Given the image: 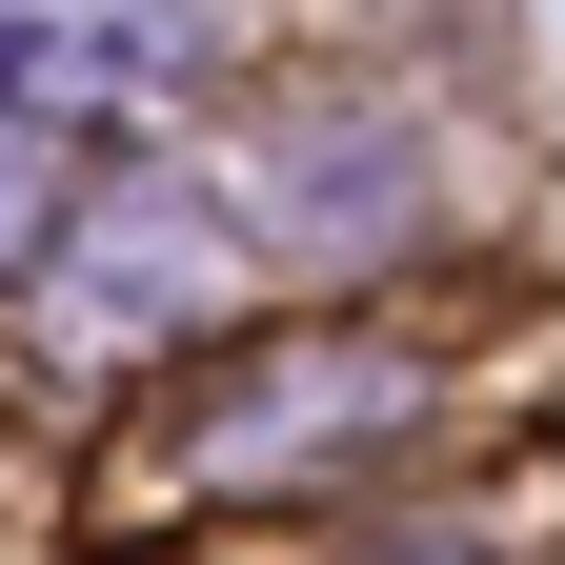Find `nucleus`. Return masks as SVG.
<instances>
[{"mask_svg": "<svg viewBox=\"0 0 565 565\" xmlns=\"http://www.w3.org/2000/svg\"><path fill=\"white\" fill-rule=\"evenodd\" d=\"M182 41V0H0V121L21 102H121Z\"/></svg>", "mask_w": 565, "mask_h": 565, "instance_id": "nucleus-1", "label": "nucleus"}, {"mask_svg": "<svg viewBox=\"0 0 565 565\" xmlns=\"http://www.w3.org/2000/svg\"><path fill=\"white\" fill-rule=\"evenodd\" d=\"M223 303V263H202V202H102V243H82V343H162Z\"/></svg>", "mask_w": 565, "mask_h": 565, "instance_id": "nucleus-2", "label": "nucleus"}, {"mask_svg": "<svg viewBox=\"0 0 565 565\" xmlns=\"http://www.w3.org/2000/svg\"><path fill=\"white\" fill-rule=\"evenodd\" d=\"M404 182H424L404 141H323V162H282V223H384Z\"/></svg>", "mask_w": 565, "mask_h": 565, "instance_id": "nucleus-3", "label": "nucleus"}, {"mask_svg": "<svg viewBox=\"0 0 565 565\" xmlns=\"http://www.w3.org/2000/svg\"><path fill=\"white\" fill-rule=\"evenodd\" d=\"M21 223H41V141L0 121V263H21Z\"/></svg>", "mask_w": 565, "mask_h": 565, "instance_id": "nucleus-4", "label": "nucleus"}]
</instances>
